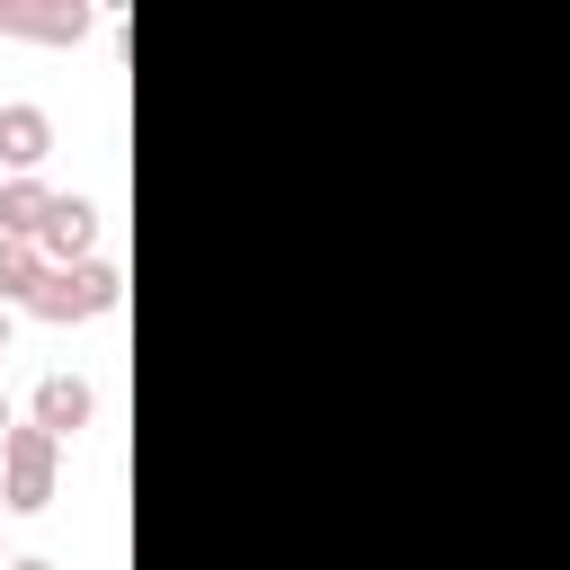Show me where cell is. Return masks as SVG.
<instances>
[{"label":"cell","mask_w":570,"mask_h":570,"mask_svg":"<svg viewBox=\"0 0 570 570\" xmlns=\"http://www.w3.org/2000/svg\"><path fill=\"white\" fill-rule=\"evenodd\" d=\"M53 472H62V436H45L36 419H18L9 445H0V508L36 517V508L53 499Z\"/></svg>","instance_id":"6da1fadb"},{"label":"cell","mask_w":570,"mask_h":570,"mask_svg":"<svg viewBox=\"0 0 570 570\" xmlns=\"http://www.w3.org/2000/svg\"><path fill=\"white\" fill-rule=\"evenodd\" d=\"M45 276H53V267H45V249H36V240H0V303H9V312H18V303H36V294H45Z\"/></svg>","instance_id":"ba28073f"},{"label":"cell","mask_w":570,"mask_h":570,"mask_svg":"<svg viewBox=\"0 0 570 570\" xmlns=\"http://www.w3.org/2000/svg\"><path fill=\"white\" fill-rule=\"evenodd\" d=\"M116 303H125V276H116V258H89V267H53V276H45V294H36L27 312L71 330V321H98V312H116Z\"/></svg>","instance_id":"7a4b0ae2"},{"label":"cell","mask_w":570,"mask_h":570,"mask_svg":"<svg viewBox=\"0 0 570 570\" xmlns=\"http://www.w3.org/2000/svg\"><path fill=\"white\" fill-rule=\"evenodd\" d=\"M36 249H45V267H89V258H98V205H89V196H53Z\"/></svg>","instance_id":"277c9868"},{"label":"cell","mask_w":570,"mask_h":570,"mask_svg":"<svg viewBox=\"0 0 570 570\" xmlns=\"http://www.w3.org/2000/svg\"><path fill=\"white\" fill-rule=\"evenodd\" d=\"M0 570H9V552H0Z\"/></svg>","instance_id":"7c38bea8"},{"label":"cell","mask_w":570,"mask_h":570,"mask_svg":"<svg viewBox=\"0 0 570 570\" xmlns=\"http://www.w3.org/2000/svg\"><path fill=\"white\" fill-rule=\"evenodd\" d=\"M45 151H53V116L36 98H9L0 107V178H36Z\"/></svg>","instance_id":"5b68a950"},{"label":"cell","mask_w":570,"mask_h":570,"mask_svg":"<svg viewBox=\"0 0 570 570\" xmlns=\"http://www.w3.org/2000/svg\"><path fill=\"white\" fill-rule=\"evenodd\" d=\"M9 428H18V410H9V392H0V445H9Z\"/></svg>","instance_id":"9c48e42d"},{"label":"cell","mask_w":570,"mask_h":570,"mask_svg":"<svg viewBox=\"0 0 570 570\" xmlns=\"http://www.w3.org/2000/svg\"><path fill=\"white\" fill-rule=\"evenodd\" d=\"M27 419H36L45 436H80V428L98 419V392H89L80 374H45V383H36V401H27Z\"/></svg>","instance_id":"8992f818"},{"label":"cell","mask_w":570,"mask_h":570,"mask_svg":"<svg viewBox=\"0 0 570 570\" xmlns=\"http://www.w3.org/2000/svg\"><path fill=\"white\" fill-rule=\"evenodd\" d=\"M53 187L45 178H0V240H45Z\"/></svg>","instance_id":"52a82bcc"},{"label":"cell","mask_w":570,"mask_h":570,"mask_svg":"<svg viewBox=\"0 0 570 570\" xmlns=\"http://www.w3.org/2000/svg\"><path fill=\"white\" fill-rule=\"evenodd\" d=\"M98 18L89 0H0V36H27V45H80Z\"/></svg>","instance_id":"3957f363"},{"label":"cell","mask_w":570,"mask_h":570,"mask_svg":"<svg viewBox=\"0 0 570 570\" xmlns=\"http://www.w3.org/2000/svg\"><path fill=\"white\" fill-rule=\"evenodd\" d=\"M9 570H53V561H9Z\"/></svg>","instance_id":"8fae6325"},{"label":"cell","mask_w":570,"mask_h":570,"mask_svg":"<svg viewBox=\"0 0 570 570\" xmlns=\"http://www.w3.org/2000/svg\"><path fill=\"white\" fill-rule=\"evenodd\" d=\"M9 330H18V312H9V303H0V356H9Z\"/></svg>","instance_id":"30bf717a"}]
</instances>
